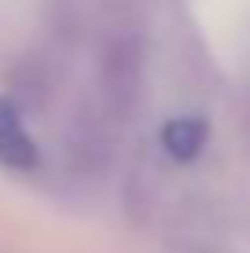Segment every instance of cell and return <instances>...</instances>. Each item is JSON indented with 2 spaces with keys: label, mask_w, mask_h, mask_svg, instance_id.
<instances>
[{
  "label": "cell",
  "mask_w": 250,
  "mask_h": 253,
  "mask_svg": "<svg viewBox=\"0 0 250 253\" xmlns=\"http://www.w3.org/2000/svg\"><path fill=\"white\" fill-rule=\"evenodd\" d=\"M144 41L140 37H114L103 51V70H100V81H103V99L110 103L114 114H129L140 99L144 88Z\"/></svg>",
  "instance_id": "cell-1"
},
{
  "label": "cell",
  "mask_w": 250,
  "mask_h": 253,
  "mask_svg": "<svg viewBox=\"0 0 250 253\" xmlns=\"http://www.w3.org/2000/svg\"><path fill=\"white\" fill-rule=\"evenodd\" d=\"M0 165H7L15 172H30L37 165V147L26 132L19 110L7 99H0Z\"/></svg>",
  "instance_id": "cell-2"
},
{
  "label": "cell",
  "mask_w": 250,
  "mask_h": 253,
  "mask_svg": "<svg viewBox=\"0 0 250 253\" xmlns=\"http://www.w3.org/2000/svg\"><path fill=\"white\" fill-rule=\"evenodd\" d=\"M206 136H210L206 121L199 114H184V118L166 121V128H162V147H166L177 162H192L206 147Z\"/></svg>",
  "instance_id": "cell-3"
}]
</instances>
